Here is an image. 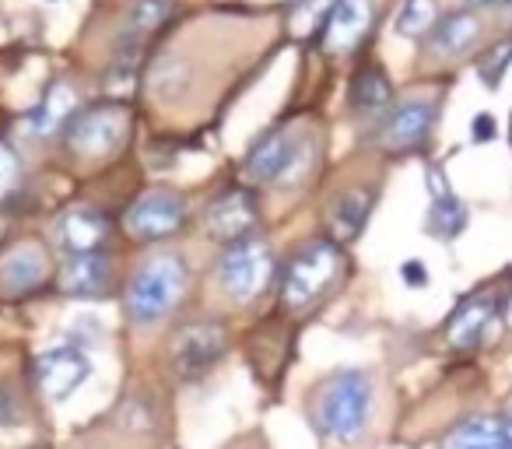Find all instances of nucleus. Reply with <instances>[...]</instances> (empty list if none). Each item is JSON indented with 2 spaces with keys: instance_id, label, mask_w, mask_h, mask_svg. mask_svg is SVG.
<instances>
[{
  "instance_id": "obj_4",
  "label": "nucleus",
  "mask_w": 512,
  "mask_h": 449,
  "mask_svg": "<svg viewBox=\"0 0 512 449\" xmlns=\"http://www.w3.org/2000/svg\"><path fill=\"white\" fill-rule=\"evenodd\" d=\"M274 278V253L267 239L246 236L239 243L225 246L218 257V285L235 302H249L256 295H264Z\"/></svg>"
},
{
  "instance_id": "obj_19",
  "label": "nucleus",
  "mask_w": 512,
  "mask_h": 449,
  "mask_svg": "<svg viewBox=\"0 0 512 449\" xmlns=\"http://www.w3.org/2000/svg\"><path fill=\"white\" fill-rule=\"evenodd\" d=\"M477 32H481V22H477L470 11H456V15L442 18L432 29V39H428V53L439 60H453L460 53H467L470 46L477 43Z\"/></svg>"
},
{
  "instance_id": "obj_14",
  "label": "nucleus",
  "mask_w": 512,
  "mask_h": 449,
  "mask_svg": "<svg viewBox=\"0 0 512 449\" xmlns=\"http://www.w3.org/2000/svg\"><path fill=\"white\" fill-rule=\"evenodd\" d=\"M498 313V299L495 292H474L453 309V316L446 320V341L456 351H474L484 344L491 323Z\"/></svg>"
},
{
  "instance_id": "obj_18",
  "label": "nucleus",
  "mask_w": 512,
  "mask_h": 449,
  "mask_svg": "<svg viewBox=\"0 0 512 449\" xmlns=\"http://www.w3.org/2000/svg\"><path fill=\"white\" fill-rule=\"evenodd\" d=\"M439 449H512L498 414H467L446 432Z\"/></svg>"
},
{
  "instance_id": "obj_21",
  "label": "nucleus",
  "mask_w": 512,
  "mask_h": 449,
  "mask_svg": "<svg viewBox=\"0 0 512 449\" xmlns=\"http://www.w3.org/2000/svg\"><path fill=\"white\" fill-rule=\"evenodd\" d=\"M369 211H372V193L369 190L341 193V197L334 200V207H330V214H327V225H330V232H334L337 243H351V239L362 232Z\"/></svg>"
},
{
  "instance_id": "obj_9",
  "label": "nucleus",
  "mask_w": 512,
  "mask_h": 449,
  "mask_svg": "<svg viewBox=\"0 0 512 449\" xmlns=\"http://www.w3.org/2000/svg\"><path fill=\"white\" fill-rule=\"evenodd\" d=\"M46 281H50V253L36 239L11 246L0 260V295L4 299H25V295L39 292Z\"/></svg>"
},
{
  "instance_id": "obj_7",
  "label": "nucleus",
  "mask_w": 512,
  "mask_h": 449,
  "mask_svg": "<svg viewBox=\"0 0 512 449\" xmlns=\"http://www.w3.org/2000/svg\"><path fill=\"white\" fill-rule=\"evenodd\" d=\"M186 221V204L179 193L172 190H148L127 207L123 214V229L137 243H158V239H169L183 229Z\"/></svg>"
},
{
  "instance_id": "obj_29",
  "label": "nucleus",
  "mask_w": 512,
  "mask_h": 449,
  "mask_svg": "<svg viewBox=\"0 0 512 449\" xmlns=\"http://www.w3.org/2000/svg\"><path fill=\"white\" fill-rule=\"evenodd\" d=\"M498 421H502V432H505V439H509V446H512V400L505 404V411L498 414Z\"/></svg>"
},
{
  "instance_id": "obj_15",
  "label": "nucleus",
  "mask_w": 512,
  "mask_h": 449,
  "mask_svg": "<svg viewBox=\"0 0 512 449\" xmlns=\"http://www.w3.org/2000/svg\"><path fill=\"white\" fill-rule=\"evenodd\" d=\"M432 120H435V102L404 99L390 116H386L383 130H379V141H383L386 151H411L428 137Z\"/></svg>"
},
{
  "instance_id": "obj_23",
  "label": "nucleus",
  "mask_w": 512,
  "mask_h": 449,
  "mask_svg": "<svg viewBox=\"0 0 512 449\" xmlns=\"http://www.w3.org/2000/svg\"><path fill=\"white\" fill-rule=\"evenodd\" d=\"M390 95H393V85H390V78H386V71L379 64L358 67V74L351 78L348 99H351V106H355V109H379V106H386V102H390Z\"/></svg>"
},
{
  "instance_id": "obj_1",
  "label": "nucleus",
  "mask_w": 512,
  "mask_h": 449,
  "mask_svg": "<svg viewBox=\"0 0 512 449\" xmlns=\"http://www.w3.org/2000/svg\"><path fill=\"white\" fill-rule=\"evenodd\" d=\"M186 285H190V271H186L183 257H176V253H158V257H151L148 264L130 278L127 295H123L127 320L137 323V327H151V323L165 320V316L183 302Z\"/></svg>"
},
{
  "instance_id": "obj_30",
  "label": "nucleus",
  "mask_w": 512,
  "mask_h": 449,
  "mask_svg": "<svg viewBox=\"0 0 512 449\" xmlns=\"http://www.w3.org/2000/svg\"><path fill=\"white\" fill-rule=\"evenodd\" d=\"M505 323L512 327V288H509V302H505Z\"/></svg>"
},
{
  "instance_id": "obj_24",
  "label": "nucleus",
  "mask_w": 512,
  "mask_h": 449,
  "mask_svg": "<svg viewBox=\"0 0 512 449\" xmlns=\"http://www.w3.org/2000/svg\"><path fill=\"white\" fill-rule=\"evenodd\" d=\"M435 29V0H404L397 15V32L407 39H418Z\"/></svg>"
},
{
  "instance_id": "obj_8",
  "label": "nucleus",
  "mask_w": 512,
  "mask_h": 449,
  "mask_svg": "<svg viewBox=\"0 0 512 449\" xmlns=\"http://www.w3.org/2000/svg\"><path fill=\"white\" fill-rule=\"evenodd\" d=\"M302 162H306V144L295 141L288 130H274L249 148L242 172L249 183H292L295 176H302Z\"/></svg>"
},
{
  "instance_id": "obj_3",
  "label": "nucleus",
  "mask_w": 512,
  "mask_h": 449,
  "mask_svg": "<svg viewBox=\"0 0 512 449\" xmlns=\"http://www.w3.org/2000/svg\"><path fill=\"white\" fill-rule=\"evenodd\" d=\"M341 274H344V250L337 243H327V239H316V243L302 246L288 260L285 274H281V302L292 313L309 309L341 281Z\"/></svg>"
},
{
  "instance_id": "obj_13",
  "label": "nucleus",
  "mask_w": 512,
  "mask_h": 449,
  "mask_svg": "<svg viewBox=\"0 0 512 449\" xmlns=\"http://www.w3.org/2000/svg\"><path fill=\"white\" fill-rule=\"evenodd\" d=\"M376 22V8H372V0H334V8H330V18L320 32V43L330 57H344L351 53L358 43L365 39V32L372 29Z\"/></svg>"
},
{
  "instance_id": "obj_5",
  "label": "nucleus",
  "mask_w": 512,
  "mask_h": 449,
  "mask_svg": "<svg viewBox=\"0 0 512 449\" xmlns=\"http://www.w3.org/2000/svg\"><path fill=\"white\" fill-rule=\"evenodd\" d=\"M228 351V327L218 320H197L176 330L169 365L179 379H204Z\"/></svg>"
},
{
  "instance_id": "obj_17",
  "label": "nucleus",
  "mask_w": 512,
  "mask_h": 449,
  "mask_svg": "<svg viewBox=\"0 0 512 449\" xmlns=\"http://www.w3.org/2000/svg\"><path fill=\"white\" fill-rule=\"evenodd\" d=\"M109 288V260L106 253H85V257H71L60 271V292L74 295V299H99Z\"/></svg>"
},
{
  "instance_id": "obj_25",
  "label": "nucleus",
  "mask_w": 512,
  "mask_h": 449,
  "mask_svg": "<svg viewBox=\"0 0 512 449\" xmlns=\"http://www.w3.org/2000/svg\"><path fill=\"white\" fill-rule=\"evenodd\" d=\"M509 64H512V43H509V39H502V43L491 46V50L484 53L481 60H477V74H481L484 85L495 88L498 81H502V71H505Z\"/></svg>"
},
{
  "instance_id": "obj_20",
  "label": "nucleus",
  "mask_w": 512,
  "mask_h": 449,
  "mask_svg": "<svg viewBox=\"0 0 512 449\" xmlns=\"http://www.w3.org/2000/svg\"><path fill=\"white\" fill-rule=\"evenodd\" d=\"M428 193H432V211H428V229L435 232V236L449 239L456 236V232L463 229V221H467V214H463L460 200H456L453 186L446 183V176H442V169H428Z\"/></svg>"
},
{
  "instance_id": "obj_11",
  "label": "nucleus",
  "mask_w": 512,
  "mask_h": 449,
  "mask_svg": "<svg viewBox=\"0 0 512 449\" xmlns=\"http://www.w3.org/2000/svg\"><path fill=\"white\" fill-rule=\"evenodd\" d=\"M256 218H260L256 197L249 190H242V186H235V190H225L211 200V207L204 214V225H207V236L232 246L239 239L253 236Z\"/></svg>"
},
{
  "instance_id": "obj_10",
  "label": "nucleus",
  "mask_w": 512,
  "mask_h": 449,
  "mask_svg": "<svg viewBox=\"0 0 512 449\" xmlns=\"http://www.w3.org/2000/svg\"><path fill=\"white\" fill-rule=\"evenodd\" d=\"M169 15H172L169 0H137L134 11L127 15V25H123V32H120V43H116L113 71H120L123 78H130V74L137 71V64H141L148 39L162 29Z\"/></svg>"
},
{
  "instance_id": "obj_28",
  "label": "nucleus",
  "mask_w": 512,
  "mask_h": 449,
  "mask_svg": "<svg viewBox=\"0 0 512 449\" xmlns=\"http://www.w3.org/2000/svg\"><path fill=\"white\" fill-rule=\"evenodd\" d=\"M474 137L477 141H491V137H495V120H491L488 113H481L474 120Z\"/></svg>"
},
{
  "instance_id": "obj_22",
  "label": "nucleus",
  "mask_w": 512,
  "mask_h": 449,
  "mask_svg": "<svg viewBox=\"0 0 512 449\" xmlns=\"http://www.w3.org/2000/svg\"><path fill=\"white\" fill-rule=\"evenodd\" d=\"M74 116V92L67 85H53L46 92V99L39 102V109L29 113V130L36 137H53L64 123H71Z\"/></svg>"
},
{
  "instance_id": "obj_2",
  "label": "nucleus",
  "mask_w": 512,
  "mask_h": 449,
  "mask_svg": "<svg viewBox=\"0 0 512 449\" xmlns=\"http://www.w3.org/2000/svg\"><path fill=\"white\" fill-rule=\"evenodd\" d=\"M372 411V379L358 369H344L323 386L316 400V425L327 439L355 442Z\"/></svg>"
},
{
  "instance_id": "obj_16",
  "label": "nucleus",
  "mask_w": 512,
  "mask_h": 449,
  "mask_svg": "<svg viewBox=\"0 0 512 449\" xmlns=\"http://www.w3.org/2000/svg\"><path fill=\"white\" fill-rule=\"evenodd\" d=\"M57 239L71 257L102 253V243L109 239V218L99 207H71L57 221Z\"/></svg>"
},
{
  "instance_id": "obj_12",
  "label": "nucleus",
  "mask_w": 512,
  "mask_h": 449,
  "mask_svg": "<svg viewBox=\"0 0 512 449\" xmlns=\"http://www.w3.org/2000/svg\"><path fill=\"white\" fill-rule=\"evenodd\" d=\"M88 372H92V362H88L85 351L74 348V344H60V348L43 351L36 362L39 390H43L50 400L74 397L78 386L88 379Z\"/></svg>"
},
{
  "instance_id": "obj_6",
  "label": "nucleus",
  "mask_w": 512,
  "mask_h": 449,
  "mask_svg": "<svg viewBox=\"0 0 512 449\" xmlns=\"http://www.w3.org/2000/svg\"><path fill=\"white\" fill-rule=\"evenodd\" d=\"M130 134V113L116 102H102L67 123V144L85 158H102L116 151Z\"/></svg>"
},
{
  "instance_id": "obj_27",
  "label": "nucleus",
  "mask_w": 512,
  "mask_h": 449,
  "mask_svg": "<svg viewBox=\"0 0 512 449\" xmlns=\"http://www.w3.org/2000/svg\"><path fill=\"white\" fill-rule=\"evenodd\" d=\"M404 281L414 288H421V285H428V271L418 264V260H411V264H404Z\"/></svg>"
},
{
  "instance_id": "obj_26",
  "label": "nucleus",
  "mask_w": 512,
  "mask_h": 449,
  "mask_svg": "<svg viewBox=\"0 0 512 449\" xmlns=\"http://www.w3.org/2000/svg\"><path fill=\"white\" fill-rule=\"evenodd\" d=\"M22 183V158L11 144L0 141V200H8Z\"/></svg>"
}]
</instances>
